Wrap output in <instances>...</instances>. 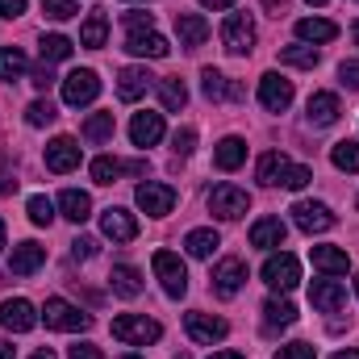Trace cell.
Here are the masks:
<instances>
[{
    "mask_svg": "<svg viewBox=\"0 0 359 359\" xmlns=\"http://www.w3.org/2000/svg\"><path fill=\"white\" fill-rule=\"evenodd\" d=\"M121 359H142V355H121Z\"/></svg>",
    "mask_w": 359,
    "mask_h": 359,
    "instance_id": "be15d7a7",
    "label": "cell"
},
{
    "mask_svg": "<svg viewBox=\"0 0 359 359\" xmlns=\"http://www.w3.org/2000/svg\"><path fill=\"white\" fill-rule=\"evenodd\" d=\"M42 318H46V326L50 330H88L92 318L84 309H76L72 301H63V297H50L46 301V309H42Z\"/></svg>",
    "mask_w": 359,
    "mask_h": 359,
    "instance_id": "5b68a950",
    "label": "cell"
},
{
    "mask_svg": "<svg viewBox=\"0 0 359 359\" xmlns=\"http://www.w3.org/2000/svg\"><path fill=\"white\" fill-rule=\"evenodd\" d=\"M259 104H264L268 113H284V109L292 104V80H284L280 72H268V76L259 80Z\"/></svg>",
    "mask_w": 359,
    "mask_h": 359,
    "instance_id": "7c38bea8",
    "label": "cell"
},
{
    "mask_svg": "<svg viewBox=\"0 0 359 359\" xmlns=\"http://www.w3.org/2000/svg\"><path fill=\"white\" fill-rule=\"evenodd\" d=\"M138 209L142 213H151V217H168L172 209H176V188L172 184H159V180H147V184H138Z\"/></svg>",
    "mask_w": 359,
    "mask_h": 359,
    "instance_id": "3957f363",
    "label": "cell"
},
{
    "mask_svg": "<svg viewBox=\"0 0 359 359\" xmlns=\"http://www.w3.org/2000/svg\"><path fill=\"white\" fill-rule=\"evenodd\" d=\"M222 46H226L230 55H247V50L255 46V21H251L247 13H230V17L222 21Z\"/></svg>",
    "mask_w": 359,
    "mask_h": 359,
    "instance_id": "277c9868",
    "label": "cell"
},
{
    "mask_svg": "<svg viewBox=\"0 0 359 359\" xmlns=\"http://www.w3.org/2000/svg\"><path fill=\"white\" fill-rule=\"evenodd\" d=\"M151 84H155V76H151L147 67H126V72L117 76V96H121V100H138V96H147Z\"/></svg>",
    "mask_w": 359,
    "mask_h": 359,
    "instance_id": "d4e9b609",
    "label": "cell"
},
{
    "mask_svg": "<svg viewBox=\"0 0 359 359\" xmlns=\"http://www.w3.org/2000/svg\"><path fill=\"white\" fill-rule=\"evenodd\" d=\"M284 234H288V226H284L280 217H259V222L251 226V247L276 251V247H284Z\"/></svg>",
    "mask_w": 359,
    "mask_h": 359,
    "instance_id": "44dd1931",
    "label": "cell"
},
{
    "mask_svg": "<svg viewBox=\"0 0 359 359\" xmlns=\"http://www.w3.org/2000/svg\"><path fill=\"white\" fill-rule=\"evenodd\" d=\"M38 50H42V63H59V59H67V55L76 50V42L63 38V34H42Z\"/></svg>",
    "mask_w": 359,
    "mask_h": 359,
    "instance_id": "836d02e7",
    "label": "cell"
},
{
    "mask_svg": "<svg viewBox=\"0 0 359 359\" xmlns=\"http://www.w3.org/2000/svg\"><path fill=\"white\" fill-rule=\"evenodd\" d=\"M126 29L138 34V29H155V17L151 13H126Z\"/></svg>",
    "mask_w": 359,
    "mask_h": 359,
    "instance_id": "7dc6e473",
    "label": "cell"
},
{
    "mask_svg": "<svg viewBox=\"0 0 359 359\" xmlns=\"http://www.w3.org/2000/svg\"><path fill=\"white\" fill-rule=\"evenodd\" d=\"M184 247H188V255H192V259H209V255H213V251L222 247V238H217V230L201 226V230H188Z\"/></svg>",
    "mask_w": 359,
    "mask_h": 359,
    "instance_id": "4dcf8cb0",
    "label": "cell"
},
{
    "mask_svg": "<svg viewBox=\"0 0 359 359\" xmlns=\"http://www.w3.org/2000/svg\"><path fill=\"white\" fill-rule=\"evenodd\" d=\"M243 284H247V264H243V259H222V264L213 268V288H217V297H234Z\"/></svg>",
    "mask_w": 359,
    "mask_h": 359,
    "instance_id": "ac0fdd59",
    "label": "cell"
},
{
    "mask_svg": "<svg viewBox=\"0 0 359 359\" xmlns=\"http://www.w3.org/2000/svg\"><path fill=\"white\" fill-rule=\"evenodd\" d=\"M355 42H359V21H355Z\"/></svg>",
    "mask_w": 359,
    "mask_h": 359,
    "instance_id": "e7e4bbea",
    "label": "cell"
},
{
    "mask_svg": "<svg viewBox=\"0 0 359 359\" xmlns=\"http://www.w3.org/2000/svg\"><path fill=\"white\" fill-rule=\"evenodd\" d=\"M292 322H297V305H292V301L271 297L268 305H264V326H268V330H284V326H292Z\"/></svg>",
    "mask_w": 359,
    "mask_h": 359,
    "instance_id": "d6a6232c",
    "label": "cell"
},
{
    "mask_svg": "<svg viewBox=\"0 0 359 359\" xmlns=\"http://www.w3.org/2000/svg\"><path fill=\"white\" fill-rule=\"evenodd\" d=\"M59 209H63L67 222H88L92 217V196L80 192V188H63V192H59Z\"/></svg>",
    "mask_w": 359,
    "mask_h": 359,
    "instance_id": "4316f807",
    "label": "cell"
},
{
    "mask_svg": "<svg viewBox=\"0 0 359 359\" xmlns=\"http://www.w3.org/2000/svg\"><path fill=\"white\" fill-rule=\"evenodd\" d=\"M209 359H247V355H243V351H213Z\"/></svg>",
    "mask_w": 359,
    "mask_h": 359,
    "instance_id": "9f6ffc18",
    "label": "cell"
},
{
    "mask_svg": "<svg viewBox=\"0 0 359 359\" xmlns=\"http://www.w3.org/2000/svg\"><path fill=\"white\" fill-rule=\"evenodd\" d=\"M280 63H288V67H318V50L313 46H284Z\"/></svg>",
    "mask_w": 359,
    "mask_h": 359,
    "instance_id": "f35d334b",
    "label": "cell"
},
{
    "mask_svg": "<svg viewBox=\"0 0 359 359\" xmlns=\"http://www.w3.org/2000/svg\"><path fill=\"white\" fill-rule=\"evenodd\" d=\"M126 50L130 55H142V59H163L172 50V42L155 29H138V34H126Z\"/></svg>",
    "mask_w": 359,
    "mask_h": 359,
    "instance_id": "9a60e30c",
    "label": "cell"
},
{
    "mask_svg": "<svg viewBox=\"0 0 359 359\" xmlns=\"http://www.w3.org/2000/svg\"><path fill=\"white\" fill-rule=\"evenodd\" d=\"M159 334H163V326L155 318H147V313H121V318H113V339L126 343V347H147Z\"/></svg>",
    "mask_w": 359,
    "mask_h": 359,
    "instance_id": "6da1fadb",
    "label": "cell"
},
{
    "mask_svg": "<svg viewBox=\"0 0 359 359\" xmlns=\"http://www.w3.org/2000/svg\"><path fill=\"white\" fill-rule=\"evenodd\" d=\"M192 147H196V130H192V126H184V130L172 134V151H176V155H192Z\"/></svg>",
    "mask_w": 359,
    "mask_h": 359,
    "instance_id": "f6af8a7d",
    "label": "cell"
},
{
    "mask_svg": "<svg viewBox=\"0 0 359 359\" xmlns=\"http://www.w3.org/2000/svg\"><path fill=\"white\" fill-rule=\"evenodd\" d=\"M25 13V0H0V17H21Z\"/></svg>",
    "mask_w": 359,
    "mask_h": 359,
    "instance_id": "f5cc1de1",
    "label": "cell"
},
{
    "mask_svg": "<svg viewBox=\"0 0 359 359\" xmlns=\"http://www.w3.org/2000/svg\"><path fill=\"white\" fill-rule=\"evenodd\" d=\"M330 159H334V168L339 172H359V142L355 138H343V142H334V151H330Z\"/></svg>",
    "mask_w": 359,
    "mask_h": 359,
    "instance_id": "8d00e7d4",
    "label": "cell"
},
{
    "mask_svg": "<svg viewBox=\"0 0 359 359\" xmlns=\"http://www.w3.org/2000/svg\"><path fill=\"white\" fill-rule=\"evenodd\" d=\"M264 284L276 288V292H288V288H297L301 284V264L292 259V255H268V264H264Z\"/></svg>",
    "mask_w": 359,
    "mask_h": 359,
    "instance_id": "ba28073f",
    "label": "cell"
},
{
    "mask_svg": "<svg viewBox=\"0 0 359 359\" xmlns=\"http://www.w3.org/2000/svg\"><path fill=\"white\" fill-rule=\"evenodd\" d=\"M201 4H205V8H213V13H217V8H230V4H234V0H201Z\"/></svg>",
    "mask_w": 359,
    "mask_h": 359,
    "instance_id": "db71d44e",
    "label": "cell"
},
{
    "mask_svg": "<svg viewBox=\"0 0 359 359\" xmlns=\"http://www.w3.org/2000/svg\"><path fill=\"white\" fill-rule=\"evenodd\" d=\"M297 38L301 42H334L339 38V25L326 21V17H305V21H297Z\"/></svg>",
    "mask_w": 359,
    "mask_h": 359,
    "instance_id": "83f0119b",
    "label": "cell"
},
{
    "mask_svg": "<svg viewBox=\"0 0 359 359\" xmlns=\"http://www.w3.org/2000/svg\"><path fill=\"white\" fill-rule=\"evenodd\" d=\"M292 222H297V230H305V234H322V230L334 226V213H330L322 201H297V205H292Z\"/></svg>",
    "mask_w": 359,
    "mask_h": 359,
    "instance_id": "30bf717a",
    "label": "cell"
},
{
    "mask_svg": "<svg viewBox=\"0 0 359 359\" xmlns=\"http://www.w3.org/2000/svg\"><path fill=\"white\" fill-rule=\"evenodd\" d=\"M67 359H100V351H96L92 343H76V347L67 351Z\"/></svg>",
    "mask_w": 359,
    "mask_h": 359,
    "instance_id": "816d5d0a",
    "label": "cell"
},
{
    "mask_svg": "<svg viewBox=\"0 0 359 359\" xmlns=\"http://www.w3.org/2000/svg\"><path fill=\"white\" fill-rule=\"evenodd\" d=\"M0 251H4V222H0Z\"/></svg>",
    "mask_w": 359,
    "mask_h": 359,
    "instance_id": "94428289",
    "label": "cell"
},
{
    "mask_svg": "<svg viewBox=\"0 0 359 359\" xmlns=\"http://www.w3.org/2000/svg\"><path fill=\"white\" fill-rule=\"evenodd\" d=\"M113 130H117L113 113H92L88 121H84V138H88V142H109Z\"/></svg>",
    "mask_w": 359,
    "mask_h": 359,
    "instance_id": "74e56055",
    "label": "cell"
},
{
    "mask_svg": "<svg viewBox=\"0 0 359 359\" xmlns=\"http://www.w3.org/2000/svg\"><path fill=\"white\" fill-rule=\"evenodd\" d=\"M0 326H4V330L25 334V330H34V326H38V309H34L25 297H8V301H0Z\"/></svg>",
    "mask_w": 359,
    "mask_h": 359,
    "instance_id": "8fae6325",
    "label": "cell"
},
{
    "mask_svg": "<svg viewBox=\"0 0 359 359\" xmlns=\"http://www.w3.org/2000/svg\"><path fill=\"white\" fill-rule=\"evenodd\" d=\"M109 284H113V292L126 297V301L142 292V276H138V268H130V264H121V268L109 271Z\"/></svg>",
    "mask_w": 359,
    "mask_h": 359,
    "instance_id": "1f68e13d",
    "label": "cell"
},
{
    "mask_svg": "<svg viewBox=\"0 0 359 359\" xmlns=\"http://www.w3.org/2000/svg\"><path fill=\"white\" fill-rule=\"evenodd\" d=\"M176 34H180V46L184 50H196L209 38V25H205L201 13H176Z\"/></svg>",
    "mask_w": 359,
    "mask_h": 359,
    "instance_id": "603a6c76",
    "label": "cell"
},
{
    "mask_svg": "<svg viewBox=\"0 0 359 359\" xmlns=\"http://www.w3.org/2000/svg\"><path fill=\"white\" fill-rule=\"evenodd\" d=\"M46 168L55 172V176H67V172H76L80 168V142L76 138H55L50 147H46Z\"/></svg>",
    "mask_w": 359,
    "mask_h": 359,
    "instance_id": "4fadbf2b",
    "label": "cell"
},
{
    "mask_svg": "<svg viewBox=\"0 0 359 359\" xmlns=\"http://www.w3.org/2000/svg\"><path fill=\"white\" fill-rule=\"evenodd\" d=\"M247 209H251V196H247V188H238V184H217V188L209 192V213L222 217V222H234V217H243Z\"/></svg>",
    "mask_w": 359,
    "mask_h": 359,
    "instance_id": "7a4b0ae2",
    "label": "cell"
},
{
    "mask_svg": "<svg viewBox=\"0 0 359 359\" xmlns=\"http://www.w3.org/2000/svg\"><path fill=\"white\" fill-rule=\"evenodd\" d=\"M330 359H359V351H339V355H330Z\"/></svg>",
    "mask_w": 359,
    "mask_h": 359,
    "instance_id": "91938a15",
    "label": "cell"
},
{
    "mask_svg": "<svg viewBox=\"0 0 359 359\" xmlns=\"http://www.w3.org/2000/svg\"><path fill=\"white\" fill-rule=\"evenodd\" d=\"M29 84H34V88H50V84H55V72H50V63H42V67H34V80H29Z\"/></svg>",
    "mask_w": 359,
    "mask_h": 359,
    "instance_id": "c3c4849f",
    "label": "cell"
},
{
    "mask_svg": "<svg viewBox=\"0 0 359 359\" xmlns=\"http://www.w3.org/2000/svg\"><path fill=\"white\" fill-rule=\"evenodd\" d=\"M42 264H46V247H38V243H17L13 255H8V271L13 276H34Z\"/></svg>",
    "mask_w": 359,
    "mask_h": 359,
    "instance_id": "d6986e66",
    "label": "cell"
},
{
    "mask_svg": "<svg viewBox=\"0 0 359 359\" xmlns=\"http://www.w3.org/2000/svg\"><path fill=\"white\" fill-rule=\"evenodd\" d=\"M155 276H159V284H163V292L168 297H184L188 292V268L180 264V255L172 251H155Z\"/></svg>",
    "mask_w": 359,
    "mask_h": 359,
    "instance_id": "8992f818",
    "label": "cell"
},
{
    "mask_svg": "<svg viewBox=\"0 0 359 359\" xmlns=\"http://www.w3.org/2000/svg\"><path fill=\"white\" fill-rule=\"evenodd\" d=\"M25 76V55H21V46H4L0 50V80L4 84H17Z\"/></svg>",
    "mask_w": 359,
    "mask_h": 359,
    "instance_id": "e575fe53",
    "label": "cell"
},
{
    "mask_svg": "<svg viewBox=\"0 0 359 359\" xmlns=\"http://www.w3.org/2000/svg\"><path fill=\"white\" fill-rule=\"evenodd\" d=\"M100 230H104V238H113V243H134V238H138V222H134V213H126V209H104V213H100Z\"/></svg>",
    "mask_w": 359,
    "mask_h": 359,
    "instance_id": "5bb4252c",
    "label": "cell"
},
{
    "mask_svg": "<svg viewBox=\"0 0 359 359\" xmlns=\"http://www.w3.org/2000/svg\"><path fill=\"white\" fill-rule=\"evenodd\" d=\"M42 13H46L50 21H67V17H76L80 8H76V0H42Z\"/></svg>",
    "mask_w": 359,
    "mask_h": 359,
    "instance_id": "ee69618b",
    "label": "cell"
},
{
    "mask_svg": "<svg viewBox=\"0 0 359 359\" xmlns=\"http://www.w3.org/2000/svg\"><path fill=\"white\" fill-rule=\"evenodd\" d=\"M96 96H100V80H96V72H88V67H80V72H72V76L63 80V100H67L72 109L92 104Z\"/></svg>",
    "mask_w": 359,
    "mask_h": 359,
    "instance_id": "9c48e42d",
    "label": "cell"
},
{
    "mask_svg": "<svg viewBox=\"0 0 359 359\" xmlns=\"http://www.w3.org/2000/svg\"><path fill=\"white\" fill-rule=\"evenodd\" d=\"M72 255H76V259H92V255H96V243H92V238H76V243H72Z\"/></svg>",
    "mask_w": 359,
    "mask_h": 359,
    "instance_id": "f907efd6",
    "label": "cell"
},
{
    "mask_svg": "<svg viewBox=\"0 0 359 359\" xmlns=\"http://www.w3.org/2000/svg\"><path fill=\"white\" fill-rule=\"evenodd\" d=\"M29 359H59V355H55L50 347H42V351H34V355H29Z\"/></svg>",
    "mask_w": 359,
    "mask_h": 359,
    "instance_id": "6f0895ef",
    "label": "cell"
},
{
    "mask_svg": "<svg viewBox=\"0 0 359 359\" xmlns=\"http://www.w3.org/2000/svg\"><path fill=\"white\" fill-rule=\"evenodd\" d=\"M284 163H288V159H284L280 151H268V155L259 159V180H264V184H276L280 172H284Z\"/></svg>",
    "mask_w": 359,
    "mask_h": 359,
    "instance_id": "7bdbcfd3",
    "label": "cell"
},
{
    "mask_svg": "<svg viewBox=\"0 0 359 359\" xmlns=\"http://www.w3.org/2000/svg\"><path fill=\"white\" fill-rule=\"evenodd\" d=\"M159 100H163V109L180 113V109L188 104V88H184V80H180V76H168V80H159Z\"/></svg>",
    "mask_w": 359,
    "mask_h": 359,
    "instance_id": "d590c367",
    "label": "cell"
},
{
    "mask_svg": "<svg viewBox=\"0 0 359 359\" xmlns=\"http://www.w3.org/2000/svg\"><path fill=\"white\" fill-rule=\"evenodd\" d=\"M309 301H313V309H322V313H339L343 301H347V288H343L339 280H313V284H309Z\"/></svg>",
    "mask_w": 359,
    "mask_h": 359,
    "instance_id": "2e32d148",
    "label": "cell"
},
{
    "mask_svg": "<svg viewBox=\"0 0 359 359\" xmlns=\"http://www.w3.org/2000/svg\"><path fill=\"white\" fill-rule=\"evenodd\" d=\"M17 355V347H13V343H4V339H0V359H13Z\"/></svg>",
    "mask_w": 359,
    "mask_h": 359,
    "instance_id": "11a10c76",
    "label": "cell"
},
{
    "mask_svg": "<svg viewBox=\"0 0 359 359\" xmlns=\"http://www.w3.org/2000/svg\"><path fill=\"white\" fill-rule=\"evenodd\" d=\"M184 330H188V339H192V343H205V347H213V343H222V339L230 334V326H226L222 318L201 313V309L184 313Z\"/></svg>",
    "mask_w": 359,
    "mask_h": 359,
    "instance_id": "52a82bcc",
    "label": "cell"
},
{
    "mask_svg": "<svg viewBox=\"0 0 359 359\" xmlns=\"http://www.w3.org/2000/svg\"><path fill=\"white\" fill-rule=\"evenodd\" d=\"M318 351H313V343H288V347H280L271 359H313Z\"/></svg>",
    "mask_w": 359,
    "mask_h": 359,
    "instance_id": "bcb514c9",
    "label": "cell"
},
{
    "mask_svg": "<svg viewBox=\"0 0 359 359\" xmlns=\"http://www.w3.org/2000/svg\"><path fill=\"white\" fill-rule=\"evenodd\" d=\"M25 209H29V222H34V226H50V222H55V205H50L46 196H29Z\"/></svg>",
    "mask_w": 359,
    "mask_h": 359,
    "instance_id": "b9f144b4",
    "label": "cell"
},
{
    "mask_svg": "<svg viewBox=\"0 0 359 359\" xmlns=\"http://www.w3.org/2000/svg\"><path fill=\"white\" fill-rule=\"evenodd\" d=\"M264 8H271V13H280V8H284V0H264Z\"/></svg>",
    "mask_w": 359,
    "mask_h": 359,
    "instance_id": "680465c9",
    "label": "cell"
},
{
    "mask_svg": "<svg viewBox=\"0 0 359 359\" xmlns=\"http://www.w3.org/2000/svg\"><path fill=\"white\" fill-rule=\"evenodd\" d=\"M305 4H318V8H322V4H326V0H305Z\"/></svg>",
    "mask_w": 359,
    "mask_h": 359,
    "instance_id": "6125c7cd",
    "label": "cell"
},
{
    "mask_svg": "<svg viewBox=\"0 0 359 359\" xmlns=\"http://www.w3.org/2000/svg\"><path fill=\"white\" fill-rule=\"evenodd\" d=\"M339 80H343V84H347V88H359V63H355V59H351V63H343V67H339Z\"/></svg>",
    "mask_w": 359,
    "mask_h": 359,
    "instance_id": "681fc988",
    "label": "cell"
},
{
    "mask_svg": "<svg viewBox=\"0 0 359 359\" xmlns=\"http://www.w3.org/2000/svg\"><path fill=\"white\" fill-rule=\"evenodd\" d=\"M130 138H134V147H155L163 138V113H134Z\"/></svg>",
    "mask_w": 359,
    "mask_h": 359,
    "instance_id": "ffe728a7",
    "label": "cell"
},
{
    "mask_svg": "<svg viewBox=\"0 0 359 359\" xmlns=\"http://www.w3.org/2000/svg\"><path fill=\"white\" fill-rule=\"evenodd\" d=\"M305 113H309V126H334L339 121V96L334 92H313Z\"/></svg>",
    "mask_w": 359,
    "mask_h": 359,
    "instance_id": "cb8c5ba5",
    "label": "cell"
},
{
    "mask_svg": "<svg viewBox=\"0 0 359 359\" xmlns=\"http://www.w3.org/2000/svg\"><path fill=\"white\" fill-rule=\"evenodd\" d=\"M309 255H313V268L326 276H347V268H351V255L343 247H313Z\"/></svg>",
    "mask_w": 359,
    "mask_h": 359,
    "instance_id": "484cf974",
    "label": "cell"
},
{
    "mask_svg": "<svg viewBox=\"0 0 359 359\" xmlns=\"http://www.w3.org/2000/svg\"><path fill=\"white\" fill-rule=\"evenodd\" d=\"M355 292H359V276H355Z\"/></svg>",
    "mask_w": 359,
    "mask_h": 359,
    "instance_id": "03108f58",
    "label": "cell"
},
{
    "mask_svg": "<svg viewBox=\"0 0 359 359\" xmlns=\"http://www.w3.org/2000/svg\"><path fill=\"white\" fill-rule=\"evenodd\" d=\"M104 38H109V17H104V8H92L88 21H84V29H80V46L100 50V46H104Z\"/></svg>",
    "mask_w": 359,
    "mask_h": 359,
    "instance_id": "f546056e",
    "label": "cell"
},
{
    "mask_svg": "<svg viewBox=\"0 0 359 359\" xmlns=\"http://www.w3.org/2000/svg\"><path fill=\"white\" fill-rule=\"evenodd\" d=\"M309 180H313V172H309V168H301V163H284V172H280V180H276V184H280V188H305Z\"/></svg>",
    "mask_w": 359,
    "mask_h": 359,
    "instance_id": "ab89813d",
    "label": "cell"
},
{
    "mask_svg": "<svg viewBox=\"0 0 359 359\" xmlns=\"http://www.w3.org/2000/svg\"><path fill=\"white\" fill-rule=\"evenodd\" d=\"M201 92H205L209 100H243V84L226 80V76H222V72H213V67H205V72H201Z\"/></svg>",
    "mask_w": 359,
    "mask_h": 359,
    "instance_id": "7402d4cb",
    "label": "cell"
},
{
    "mask_svg": "<svg viewBox=\"0 0 359 359\" xmlns=\"http://www.w3.org/2000/svg\"><path fill=\"white\" fill-rule=\"evenodd\" d=\"M142 172H147L142 159H138V163H121V159H113V155L92 159V180H96V184H113V180H121V176H142Z\"/></svg>",
    "mask_w": 359,
    "mask_h": 359,
    "instance_id": "e0dca14e",
    "label": "cell"
},
{
    "mask_svg": "<svg viewBox=\"0 0 359 359\" xmlns=\"http://www.w3.org/2000/svg\"><path fill=\"white\" fill-rule=\"evenodd\" d=\"M213 163H217L222 172L243 168V163H247V142H243V138H222L217 151H213Z\"/></svg>",
    "mask_w": 359,
    "mask_h": 359,
    "instance_id": "f1b7e54d",
    "label": "cell"
},
{
    "mask_svg": "<svg viewBox=\"0 0 359 359\" xmlns=\"http://www.w3.org/2000/svg\"><path fill=\"white\" fill-rule=\"evenodd\" d=\"M55 117H59V109H55L50 100H34V104L25 109V121H29V126H50Z\"/></svg>",
    "mask_w": 359,
    "mask_h": 359,
    "instance_id": "60d3db41",
    "label": "cell"
}]
</instances>
